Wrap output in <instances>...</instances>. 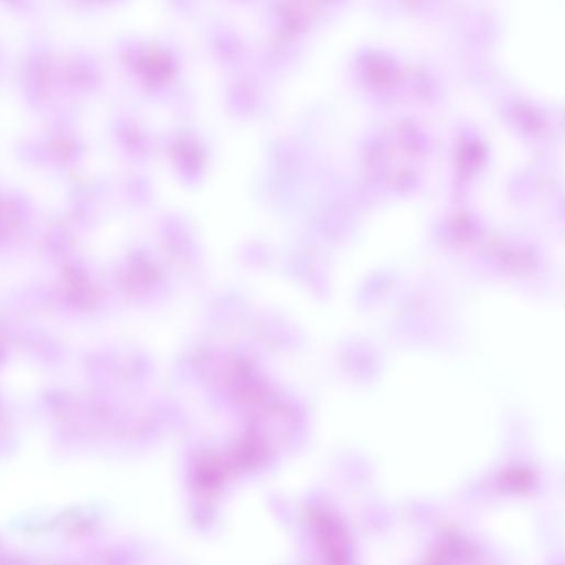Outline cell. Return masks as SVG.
Instances as JSON below:
<instances>
[{"label": "cell", "mask_w": 565, "mask_h": 565, "mask_svg": "<svg viewBox=\"0 0 565 565\" xmlns=\"http://www.w3.org/2000/svg\"><path fill=\"white\" fill-rule=\"evenodd\" d=\"M168 8L179 17L186 21L196 20L201 13L202 0H164Z\"/></svg>", "instance_id": "obj_4"}, {"label": "cell", "mask_w": 565, "mask_h": 565, "mask_svg": "<svg viewBox=\"0 0 565 565\" xmlns=\"http://www.w3.org/2000/svg\"><path fill=\"white\" fill-rule=\"evenodd\" d=\"M201 26L203 46L220 75L257 64L255 42L232 20L212 14Z\"/></svg>", "instance_id": "obj_2"}, {"label": "cell", "mask_w": 565, "mask_h": 565, "mask_svg": "<svg viewBox=\"0 0 565 565\" xmlns=\"http://www.w3.org/2000/svg\"><path fill=\"white\" fill-rule=\"evenodd\" d=\"M533 482L531 472L524 469H511L501 477V484L511 490L522 491Z\"/></svg>", "instance_id": "obj_5"}, {"label": "cell", "mask_w": 565, "mask_h": 565, "mask_svg": "<svg viewBox=\"0 0 565 565\" xmlns=\"http://www.w3.org/2000/svg\"><path fill=\"white\" fill-rule=\"evenodd\" d=\"M230 4L256 9L263 0H223Z\"/></svg>", "instance_id": "obj_6"}, {"label": "cell", "mask_w": 565, "mask_h": 565, "mask_svg": "<svg viewBox=\"0 0 565 565\" xmlns=\"http://www.w3.org/2000/svg\"><path fill=\"white\" fill-rule=\"evenodd\" d=\"M119 44L124 73L141 92L171 96L189 89L188 55L175 38L135 33Z\"/></svg>", "instance_id": "obj_1"}, {"label": "cell", "mask_w": 565, "mask_h": 565, "mask_svg": "<svg viewBox=\"0 0 565 565\" xmlns=\"http://www.w3.org/2000/svg\"><path fill=\"white\" fill-rule=\"evenodd\" d=\"M479 550L458 535H448L427 555L429 563H478L481 562Z\"/></svg>", "instance_id": "obj_3"}]
</instances>
